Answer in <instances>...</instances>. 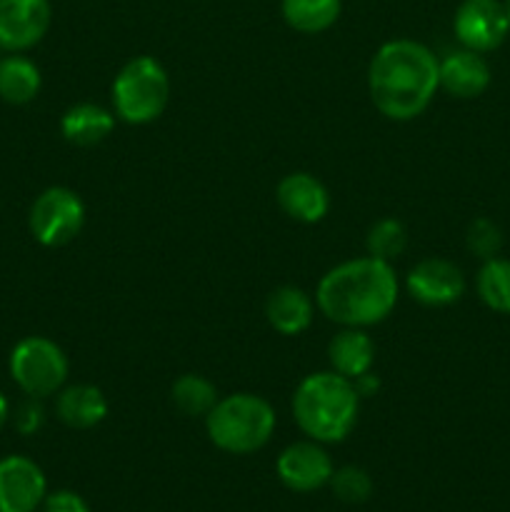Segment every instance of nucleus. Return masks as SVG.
Segmentation results:
<instances>
[{
    "instance_id": "f257e3e1",
    "label": "nucleus",
    "mask_w": 510,
    "mask_h": 512,
    "mask_svg": "<svg viewBox=\"0 0 510 512\" xmlns=\"http://www.w3.org/2000/svg\"><path fill=\"white\" fill-rule=\"evenodd\" d=\"M440 90V60L428 45L395 38L375 50L368 65V93L385 118L413 120L428 110Z\"/></svg>"
},
{
    "instance_id": "f03ea898",
    "label": "nucleus",
    "mask_w": 510,
    "mask_h": 512,
    "mask_svg": "<svg viewBox=\"0 0 510 512\" xmlns=\"http://www.w3.org/2000/svg\"><path fill=\"white\" fill-rule=\"evenodd\" d=\"M400 298L393 263L365 255L345 260L320 278L315 305L340 328H370L388 318Z\"/></svg>"
},
{
    "instance_id": "7ed1b4c3",
    "label": "nucleus",
    "mask_w": 510,
    "mask_h": 512,
    "mask_svg": "<svg viewBox=\"0 0 510 512\" xmlns=\"http://www.w3.org/2000/svg\"><path fill=\"white\" fill-rule=\"evenodd\" d=\"M358 413L355 383L335 370L308 375L293 393V420L315 443H343L358 425Z\"/></svg>"
},
{
    "instance_id": "20e7f679",
    "label": "nucleus",
    "mask_w": 510,
    "mask_h": 512,
    "mask_svg": "<svg viewBox=\"0 0 510 512\" xmlns=\"http://www.w3.org/2000/svg\"><path fill=\"white\" fill-rule=\"evenodd\" d=\"M273 405L255 393H233L218 398L215 408L205 415L210 443L230 455H250L270 443L275 433Z\"/></svg>"
},
{
    "instance_id": "39448f33",
    "label": "nucleus",
    "mask_w": 510,
    "mask_h": 512,
    "mask_svg": "<svg viewBox=\"0 0 510 512\" xmlns=\"http://www.w3.org/2000/svg\"><path fill=\"white\" fill-rule=\"evenodd\" d=\"M110 93H113L115 118L128 125H148L168 108V70L153 55H138L120 68Z\"/></svg>"
},
{
    "instance_id": "423d86ee",
    "label": "nucleus",
    "mask_w": 510,
    "mask_h": 512,
    "mask_svg": "<svg viewBox=\"0 0 510 512\" xmlns=\"http://www.w3.org/2000/svg\"><path fill=\"white\" fill-rule=\"evenodd\" d=\"M70 363L55 340L43 335L23 338L10 353V378L28 398L43 400L58 395L68 380Z\"/></svg>"
},
{
    "instance_id": "0eeeda50",
    "label": "nucleus",
    "mask_w": 510,
    "mask_h": 512,
    "mask_svg": "<svg viewBox=\"0 0 510 512\" xmlns=\"http://www.w3.org/2000/svg\"><path fill=\"white\" fill-rule=\"evenodd\" d=\"M28 225L33 238L45 248L73 243L85 225V203L75 190L53 185L35 198Z\"/></svg>"
},
{
    "instance_id": "6e6552de",
    "label": "nucleus",
    "mask_w": 510,
    "mask_h": 512,
    "mask_svg": "<svg viewBox=\"0 0 510 512\" xmlns=\"http://www.w3.org/2000/svg\"><path fill=\"white\" fill-rule=\"evenodd\" d=\"M455 38L475 53H490L508 38V15L500 0H463L453 18Z\"/></svg>"
},
{
    "instance_id": "1a4fd4ad",
    "label": "nucleus",
    "mask_w": 510,
    "mask_h": 512,
    "mask_svg": "<svg viewBox=\"0 0 510 512\" xmlns=\"http://www.w3.org/2000/svg\"><path fill=\"white\" fill-rule=\"evenodd\" d=\"M50 0H0V48L25 53L50 30Z\"/></svg>"
},
{
    "instance_id": "9d476101",
    "label": "nucleus",
    "mask_w": 510,
    "mask_h": 512,
    "mask_svg": "<svg viewBox=\"0 0 510 512\" xmlns=\"http://www.w3.org/2000/svg\"><path fill=\"white\" fill-rule=\"evenodd\" d=\"M333 470V460L323 443H315L310 438L288 445L275 463L280 483L293 493H313V490L325 488L333 478Z\"/></svg>"
},
{
    "instance_id": "9b49d317",
    "label": "nucleus",
    "mask_w": 510,
    "mask_h": 512,
    "mask_svg": "<svg viewBox=\"0 0 510 512\" xmlns=\"http://www.w3.org/2000/svg\"><path fill=\"white\" fill-rule=\"evenodd\" d=\"M410 298L428 308H445L463 298L465 275L455 263L443 258H425L405 275Z\"/></svg>"
},
{
    "instance_id": "f8f14e48",
    "label": "nucleus",
    "mask_w": 510,
    "mask_h": 512,
    "mask_svg": "<svg viewBox=\"0 0 510 512\" xmlns=\"http://www.w3.org/2000/svg\"><path fill=\"white\" fill-rule=\"evenodd\" d=\"M48 480L40 465L25 455L0 460V512H35L43 508Z\"/></svg>"
},
{
    "instance_id": "ddd939ff",
    "label": "nucleus",
    "mask_w": 510,
    "mask_h": 512,
    "mask_svg": "<svg viewBox=\"0 0 510 512\" xmlns=\"http://www.w3.org/2000/svg\"><path fill=\"white\" fill-rule=\"evenodd\" d=\"M275 200H278L280 210L288 215L290 220L303 225H315L328 215L330 210V193L315 175L290 173L285 175L275 190Z\"/></svg>"
},
{
    "instance_id": "4468645a",
    "label": "nucleus",
    "mask_w": 510,
    "mask_h": 512,
    "mask_svg": "<svg viewBox=\"0 0 510 512\" xmlns=\"http://www.w3.org/2000/svg\"><path fill=\"white\" fill-rule=\"evenodd\" d=\"M490 85V65L483 53L475 50H453L440 60V88L453 98L470 100L485 93Z\"/></svg>"
},
{
    "instance_id": "2eb2a0df",
    "label": "nucleus",
    "mask_w": 510,
    "mask_h": 512,
    "mask_svg": "<svg viewBox=\"0 0 510 512\" xmlns=\"http://www.w3.org/2000/svg\"><path fill=\"white\" fill-rule=\"evenodd\" d=\"M315 308L318 305L303 288L283 285V288L273 290L265 300V318H268L270 328L275 333L285 335V338H295V335L305 333L313 325Z\"/></svg>"
},
{
    "instance_id": "dca6fc26",
    "label": "nucleus",
    "mask_w": 510,
    "mask_h": 512,
    "mask_svg": "<svg viewBox=\"0 0 510 512\" xmlns=\"http://www.w3.org/2000/svg\"><path fill=\"white\" fill-rule=\"evenodd\" d=\"M55 415L68 428L90 430L108 418V398L103 390L90 383L68 385V388L58 390Z\"/></svg>"
},
{
    "instance_id": "f3484780",
    "label": "nucleus",
    "mask_w": 510,
    "mask_h": 512,
    "mask_svg": "<svg viewBox=\"0 0 510 512\" xmlns=\"http://www.w3.org/2000/svg\"><path fill=\"white\" fill-rule=\"evenodd\" d=\"M115 118L113 110L103 108L98 103H78L70 105L60 118V133L70 145L78 148H93V145L103 143L113 135Z\"/></svg>"
},
{
    "instance_id": "a211bd4d",
    "label": "nucleus",
    "mask_w": 510,
    "mask_h": 512,
    "mask_svg": "<svg viewBox=\"0 0 510 512\" xmlns=\"http://www.w3.org/2000/svg\"><path fill=\"white\" fill-rule=\"evenodd\" d=\"M375 350V340L365 328H343L328 343L330 370L348 380H358L360 375L373 373Z\"/></svg>"
},
{
    "instance_id": "6ab92c4d",
    "label": "nucleus",
    "mask_w": 510,
    "mask_h": 512,
    "mask_svg": "<svg viewBox=\"0 0 510 512\" xmlns=\"http://www.w3.org/2000/svg\"><path fill=\"white\" fill-rule=\"evenodd\" d=\"M43 85L40 68L23 53L0 58V98L10 105L33 103Z\"/></svg>"
},
{
    "instance_id": "aec40b11",
    "label": "nucleus",
    "mask_w": 510,
    "mask_h": 512,
    "mask_svg": "<svg viewBox=\"0 0 510 512\" xmlns=\"http://www.w3.org/2000/svg\"><path fill=\"white\" fill-rule=\"evenodd\" d=\"M340 8H343V0H283L280 3L285 23L298 33L308 35L333 28L335 20L340 18Z\"/></svg>"
},
{
    "instance_id": "412c9836",
    "label": "nucleus",
    "mask_w": 510,
    "mask_h": 512,
    "mask_svg": "<svg viewBox=\"0 0 510 512\" xmlns=\"http://www.w3.org/2000/svg\"><path fill=\"white\" fill-rule=\"evenodd\" d=\"M170 398L175 408L188 418H205L218 403V388L203 375L185 373L173 383Z\"/></svg>"
},
{
    "instance_id": "4be33fe9",
    "label": "nucleus",
    "mask_w": 510,
    "mask_h": 512,
    "mask_svg": "<svg viewBox=\"0 0 510 512\" xmlns=\"http://www.w3.org/2000/svg\"><path fill=\"white\" fill-rule=\"evenodd\" d=\"M478 295L490 310L510 315V260H485L478 273Z\"/></svg>"
},
{
    "instance_id": "5701e85b",
    "label": "nucleus",
    "mask_w": 510,
    "mask_h": 512,
    "mask_svg": "<svg viewBox=\"0 0 510 512\" xmlns=\"http://www.w3.org/2000/svg\"><path fill=\"white\" fill-rule=\"evenodd\" d=\"M365 248H368V255H373V258L393 263L408 248V230H405V225L398 218L378 220L368 230V235H365Z\"/></svg>"
},
{
    "instance_id": "b1692460",
    "label": "nucleus",
    "mask_w": 510,
    "mask_h": 512,
    "mask_svg": "<svg viewBox=\"0 0 510 512\" xmlns=\"http://www.w3.org/2000/svg\"><path fill=\"white\" fill-rule=\"evenodd\" d=\"M328 485L335 498L348 505H360L373 495V478L368 475V470L358 468V465H343V468L333 470Z\"/></svg>"
},
{
    "instance_id": "393cba45",
    "label": "nucleus",
    "mask_w": 510,
    "mask_h": 512,
    "mask_svg": "<svg viewBox=\"0 0 510 512\" xmlns=\"http://www.w3.org/2000/svg\"><path fill=\"white\" fill-rule=\"evenodd\" d=\"M465 243H468V250L478 258L490 260L498 258L500 248H503V233H500L498 225L488 218H478L470 223L468 235H465Z\"/></svg>"
},
{
    "instance_id": "a878e982",
    "label": "nucleus",
    "mask_w": 510,
    "mask_h": 512,
    "mask_svg": "<svg viewBox=\"0 0 510 512\" xmlns=\"http://www.w3.org/2000/svg\"><path fill=\"white\" fill-rule=\"evenodd\" d=\"M43 512H90V508L73 490H55V493L45 495Z\"/></svg>"
},
{
    "instance_id": "bb28decb",
    "label": "nucleus",
    "mask_w": 510,
    "mask_h": 512,
    "mask_svg": "<svg viewBox=\"0 0 510 512\" xmlns=\"http://www.w3.org/2000/svg\"><path fill=\"white\" fill-rule=\"evenodd\" d=\"M40 425H43V408L35 403V398H30V403L20 405L18 415H15V428L23 435L38 433Z\"/></svg>"
},
{
    "instance_id": "cd10ccee",
    "label": "nucleus",
    "mask_w": 510,
    "mask_h": 512,
    "mask_svg": "<svg viewBox=\"0 0 510 512\" xmlns=\"http://www.w3.org/2000/svg\"><path fill=\"white\" fill-rule=\"evenodd\" d=\"M8 418H10V403H8V398H5V395L0 393V428H3V425L8 423Z\"/></svg>"
},
{
    "instance_id": "c85d7f7f",
    "label": "nucleus",
    "mask_w": 510,
    "mask_h": 512,
    "mask_svg": "<svg viewBox=\"0 0 510 512\" xmlns=\"http://www.w3.org/2000/svg\"><path fill=\"white\" fill-rule=\"evenodd\" d=\"M505 15H508V23H510V0H505Z\"/></svg>"
},
{
    "instance_id": "c756f323",
    "label": "nucleus",
    "mask_w": 510,
    "mask_h": 512,
    "mask_svg": "<svg viewBox=\"0 0 510 512\" xmlns=\"http://www.w3.org/2000/svg\"><path fill=\"white\" fill-rule=\"evenodd\" d=\"M0 53H3V48H0ZM0 58H3V55H0Z\"/></svg>"
}]
</instances>
